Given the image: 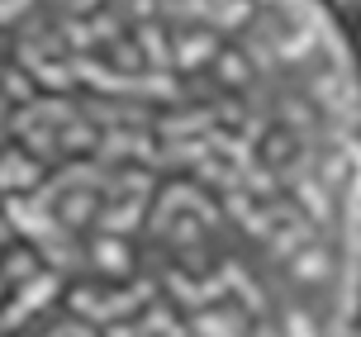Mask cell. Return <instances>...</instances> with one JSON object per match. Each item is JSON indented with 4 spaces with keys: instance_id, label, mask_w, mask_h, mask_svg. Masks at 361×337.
Masks as SVG:
<instances>
[{
    "instance_id": "3",
    "label": "cell",
    "mask_w": 361,
    "mask_h": 337,
    "mask_svg": "<svg viewBox=\"0 0 361 337\" xmlns=\"http://www.w3.org/2000/svg\"><path fill=\"white\" fill-rule=\"evenodd\" d=\"M219 128V119H214V109H190V114H157V124H152V133H162V138H171V142H190V138H209Z\"/></svg>"
},
{
    "instance_id": "17",
    "label": "cell",
    "mask_w": 361,
    "mask_h": 337,
    "mask_svg": "<svg viewBox=\"0 0 361 337\" xmlns=\"http://www.w3.org/2000/svg\"><path fill=\"white\" fill-rule=\"evenodd\" d=\"M34 76L43 81V86L62 90V95H72V90H76V71H72V62H38Z\"/></svg>"
},
{
    "instance_id": "28",
    "label": "cell",
    "mask_w": 361,
    "mask_h": 337,
    "mask_svg": "<svg viewBox=\"0 0 361 337\" xmlns=\"http://www.w3.org/2000/svg\"><path fill=\"white\" fill-rule=\"evenodd\" d=\"M67 304H72L76 314H90V319L100 314V295H95V290H86V285H76L72 295H67Z\"/></svg>"
},
{
    "instance_id": "6",
    "label": "cell",
    "mask_w": 361,
    "mask_h": 337,
    "mask_svg": "<svg viewBox=\"0 0 361 337\" xmlns=\"http://www.w3.org/2000/svg\"><path fill=\"white\" fill-rule=\"evenodd\" d=\"M5 223H15L24 233H53V214L43 209L38 200H24V195H5Z\"/></svg>"
},
{
    "instance_id": "20",
    "label": "cell",
    "mask_w": 361,
    "mask_h": 337,
    "mask_svg": "<svg viewBox=\"0 0 361 337\" xmlns=\"http://www.w3.org/2000/svg\"><path fill=\"white\" fill-rule=\"evenodd\" d=\"M109 62L124 71V76H138V67H147V62H143V48H138V43H124V38L109 48Z\"/></svg>"
},
{
    "instance_id": "27",
    "label": "cell",
    "mask_w": 361,
    "mask_h": 337,
    "mask_svg": "<svg viewBox=\"0 0 361 337\" xmlns=\"http://www.w3.org/2000/svg\"><path fill=\"white\" fill-rule=\"evenodd\" d=\"M119 24H124V19H119V10H109V15H95V24H90V29H95V38H105L109 48H114V43H119Z\"/></svg>"
},
{
    "instance_id": "7",
    "label": "cell",
    "mask_w": 361,
    "mask_h": 337,
    "mask_svg": "<svg viewBox=\"0 0 361 337\" xmlns=\"http://www.w3.org/2000/svg\"><path fill=\"white\" fill-rule=\"evenodd\" d=\"M57 219H62V233L86 228L90 219H100V195H95V190H72V195H62Z\"/></svg>"
},
{
    "instance_id": "31",
    "label": "cell",
    "mask_w": 361,
    "mask_h": 337,
    "mask_svg": "<svg viewBox=\"0 0 361 337\" xmlns=\"http://www.w3.org/2000/svg\"><path fill=\"white\" fill-rule=\"evenodd\" d=\"M271 223H276V219H271V209H267V204H262V209H257V214H252V219H247V223H243V228L252 233V238H262V233H267V228H271Z\"/></svg>"
},
{
    "instance_id": "14",
    "label": "cell",
    "mask_w": 361,
    "mask_h": 337,
    "mask_svg": "<svg viewBox=\"0 0 361 337\" xmlns=\"http://www.w3.org/2000/svg\"><path fill=\"white\" fill-rule=\"evenodd\" d=\"M214 71L224 86H247V76H252V67H247V53H238V48H224V53L214 57Z\"/></svg>"
},
{
    "instance_id": "12",
    "label": "cell",
    "mask_w": 361,
    "mask_h": 337,
    "mask_svg": "<svg viewBox=\"0 0 361 337\" xmlns=\"http://www.w3.org/2000/svg\"><path fill=\"white\" fill-rule=\"evenodd\" d=\"M57 142H62V152H72V157L100 152V128H90V119H76V124L57 128Z\"/></svg>"
},
{
    "instance_id": "29",
    "label": "cell",
    "mask_w": 361,
    "mask_h": 337,
    "mask_svg": "<svg viewBox=\"0 0 361 337\" xmlns=\"http://www.w3.org/2000/svg\"><path fill=\"white\" fill-rule=\"evenodd\" d=\"M224 204H228V219H243V223H247V219H252V195H247V190H228V195H224Z\"/></svg>"
},
{
    "instance_id": "36",
    "label": "cell",
    "mask_w": 361,
    "mask_h": 337,
    "mask_svg": "<svg viewBox=\"0 0 361 337\" xmlns=\"http://www.w3.org/2000/svg\"><path fill=\"white\" fill-rule=\"evenodd\" d=\"M357 15H361V5H357Z\"/></svg>"
},
{
    "instance_id": "33",
    "label": "cell",
    "mask_w": 361,
    "mask_h": 337,
    "mask_svg": "<svg viewBox=\"0 0 361 337\" xmlns=\"http://www.w3.org/2000/svg\"><path fill=\"white\" fill-rule=\"evenodd\" d=\"M204 262H209V257H204V247H190V252H185V271H204Z\"/></svg>"
},
{
    "instance_id": "15",
    "label": "cell",
    "mask_w": 361,
    "mask_h": 337,
    "mask_svg": "<svg viewBox=\"0 0 361 337\" xmlns=\"http://www.w3.org/2000/svg\"><path fill=\"white\" fill-rule=\"evenodd\" d=\"M53 295H57V276H53V271H38L29 285H19L15 304H19V309H38V304H48Z\"/></svg>"
},
{
    "instance_id": "32",
    "label": "cell",
    "mask_w": 361,
    "mask_h": 337,
    "mask_svg": "<svg viewBox=\"0 0 361 337\" xmlns=\"http://www.w3.org/2000/svg\"><path fill=\"white\" fill-rule=\"evenodd\" d=\"M252 337H286V333H281V328H276V323H271V319H257Z\"/></svg>"
},
{
    "instance_id": "23",
    "label": "cell",
    "mask_w": 361,
    "mask_h": 337,
    "mask_svg": "<svg viewBox=\"0 0 361 337\" xmlns=\"http://www.w3.org/2000/svg\"><path fill=\"white\" fill-rule=\"evenodd\" d=\"M133 195V200H143L147 190H152V176L147 171H128V176H114V185H109V195Z\"/></svg>"
},
{
    "instance_id": "2",
    "label": "cell",
    "mask_w": 361,
    "mask_h": 337,
    "mask_svg": "<svg viewBox=\"0 0 361 337\" xmlns=\"http://www.w3.org/2000/svg\"><path fill=\"white\" fill-rule=\"evenodd\" d=\"M19 190H43V161L29 152H0V195H19Z\"/></svg>"
},
{
    "instance_id": "8",
    "label": "cell",
    "mask_w": 361,
    "mask_h": 337,
    "mask_svg": "<svg viewBox=\"0 0 361 337\" xmlns=\"http://www.w3.org/2000/svg\"><path fill=\"white\" fill-rule=\"evenodd\" d=\"M138 48H143V62L152 71H171L176 67V43H171L157 24H138Z\"/></svg>"
},
{
    "instance_id": "1",
    "label": "cell",
    "mask_w": 361,
    "mask_h": 337,
    "mask_svg": "<svg viewBox=\"0 0 361 337\" xmlns=\"http://www.w3.org/2000/svg\"><path fill=\"white\" fill-rule=\"evenodd\" d=\"M290 276L300 285H338L343 276V257L328 247V243H309L295 262H290Z\"/></svg>"
},
{
    "instance_id": "30",
    "label": "cell",
    "mask_w": 361,
    "mask_h": 337,
    "mask_svg": "<svg viewBox=\"0 0 361 337\" xmlns=\"http://www.w3.org/2000/svg\"><path fill=\"white\" fill-rule=\"evenodd\" d=\"M214 119H224V124H247V105L243 100H219Z\"/></svg>"
},
{
    "instance_id": "5",
    "label": "cell",
    "mask_w": 361,
    "mask_h": 337,
    "mask_svg": "<svg viewBox=\"0 0 361 337\" xmlns=\"http://www.w3.org/2000/svg\"><path fill=\"white\" fill-rule=\"evenodd\" d=\"M219 53H224V48H219V34H209V29H190V34L176 38V67L180 71L204 67V62H214Z\"/></svg>"
},
{
    "instance_id": "22",
    "label": "cell",
    "mask_w": 361,
    "mask_h": 337,
    "mask_svg": "<svg viewBox=\"0 0 361 337\" xmlns=\"http://www.w3.org/2000/svg\"><path fill=\"white\" fill-rule=\"evenodd\" d=\"M276 185H281V180H276V171H267V166H247V171H243V190H247V195H271L276 200Z\"/></svg>"
},
{
    "instance_id": "10",
    "label": "cell",
    "mask_w": 361,
    "mask_h": 337,
    "mask_svg": "<svg viewBox=\"0 0 361 337\" xmlns=\"http://www.w3.org/2000/svg\"><path fill=\"white\" fill-rule=\"evenodd\" d=\"M262 166H276V171H281V166H290V161L300 157V133H295V128H271L267 133V142H262Z\"/></svg>"
},
{
    "instance_id": "18",
    "label": "cell",
    "mask_w": 361,
    "mask_h": 337,
    "mask_svg": "<svg viewBox=\"0 0 361 337\" xmlns=\"http://www.w3.org/2000/svg\"><path fill=\"white\" fill-rule=\"evenodd\" d=\"M0 86H5L0 95H5V100H15L19 109H24V105H38V100H34V76H29V71L10 67V71H5V81H0Z\"/></svg>"
},
{
    "instance_id": "16",
    "label": "cell",
    "mask_w": 361,
    "mask_h": 337,
    "mask_svg": "<svg viewBox=\"0 0 361 337\" xmlns=\"http://www.w3.org/2000/svg\"><path fill=\"white\" fill-rule=\"evenodd\" d=\"M34 276H38V252H34V247H15V252H5V281L29 285Z\"/></svg>"
},
{
    "instance_id": "21",
    "label": "cell",
    "mask_w": 361,
    "mask_h": 337,
    "mask_svg": "<svg viewBox=\"0 0 361 337\" xmlns=\"http://www.w3.org/2000/svg\"><path fill=\"white\" fill-rule=\"evenodd\" d=\"M281 333H286V337H324V328H319V319H314L309 309H290Z\"/></svg>"
},
{
    "instance_id": "26",
    "label": "cell",
    "mask_w": 361,
    "mask_h": 337,
    "mask_svg": "<svg viewBox=\"0 0 361 337\" xmlns=\"http://www.w3.org/2000/svg\"><path fill=\"white\" fill-rule=\"evenodd\" d=\"M38 114H43V119H53V124H76V109L67 105V100H38Z\"/></svg>"
},
{
    "instance_id": "9",
    "label": "cell",
    "mask_w": 361,
    "mask_h": 337,
    "mask_svg": "<svg viewBox=\"0 0 361 337\" xmlns=\"http://www.w3.org/2000/svg\"><path fill=\"white\" fill-rule=\"evenodd\" d=\"M95 271H105V276H124L128 271V247L119 243V238H109V233H100L95 243H90V257H86Z\"/></svg>"
},
{
    "instance_id": "34",
    "label": "cell",
    "mask_w": 361,
    "mask_h": 337,
    "mask_svg": "<svg viewBox=\"0 0 361 337\" xmlns=\"http://www.w3.org/2000/svg\"><path fill=\"white\" fill-rule=\"evenodd\" d=\"M105 337H143V328H124V323H109Z\"/></svg>"
},
{
    "instance_id": "4",
    "label": "cell",
    "mask_w": 361,
    "mask_h": 337,
    "mask_svg": "<svg viewBox=\"0 0 361 337\" xmlns=\"http://www.w3.org/2000/svg\"><path fill=\"white\" fill-rule=\"evenodd\" d=\"M295 200H300V209L314 219V228H333L338 223V204H333V190H328L319 176H309L295 185Z\"/></svg>"
},
{
    "instance_id": "25",
    "label": "cell",
    "mask_w": 361,
    "mask_h": 337,
    "mask_svg": "<svg viewBox=\"0 0 361 337\" xmlns=\"http://www.w3.org/2000/svg\"><path fill=\"white\" fill-rule=\"evenodd\" d=\"M24 142H29L34 161H38V157H48V161H53L57 152H62V142H57V133H53V128H34V133H29Z\"/></svg>"
},
{
    "instance_id": "35",
    "label": "cell",
    "mask_w": 361,
    "mask_h": 337,
    "mask_svg": "<svg viewBox=\"0 0 361 337\" xmlns=\"http://www.w3.org/2000/svg\"><path fill=\"white\" fill-rule=\"evenodd\" d=\"M15 295H19V285L5 281V271H0V300H15Z\"/></svg>"
},
{
    "instance_id": "37",
    "label": "cell",
    "mask_w": 361,
    "mask_h": 337,
    "mask_svg": "<svg viewBox=\"0 0 361 337\" xmlns=\"http://www.w3.org/2000/svg\"><path fill=\"white\" fill-rule=\"evenodd\" d=\"M357 43H361V34H357Z\"/></svg>"
},
{
    "instance_id": "11",
    "label": "cell",
    "mask_w": 361,
    "mask_h": 337,
    "mask_svg": "<svg viewBox=\"0 0 361 337\" xmlns=\"http://www.w3.org/2000/svg\"><path fill=\"white\" fill-rule=\"evenodd\" d=\"M143 214H147L143 200H124V204H109V209H100V219H95V223H100V228L114 238V233L138 228V223H143Z\"/></svg>"
},
{
    "instance_id": "13",
    "label": "cell",
    "mask_w": 361,
    "mask_h": 337,
    "mask_svg": "<svg viewBox=\"0 0 361 337\" xmlns=\"http://www.w3.org/2000/svg\"><path fill=\"white\" fill-rule=\"evenodd\" d=\"M209 152H224V157H233V166H238V171L257 166V161H252V142L233 138V133H224V128H214V133H209Z\"/></svg>"
},
{
    "instance_id": "19",
    "label": "cell",
    "mask_w": 361,
    "mask_h": 337,
    "mask_svg": "<svg viewBox=\"0 0 361 337\" xmlns=\"http://www.w3.org/2000/svg\"><path fill=\"white\" fill-rule=\"evenodd\" d=\"M128 152H133V133H124V128H105L100 133V166L128 157Z\"/></svg>"
},
{
    "instance_id": "24",
    "label": "cell",
    "mask_w": 361,
    "mask_h": 337,
    "mask_svg": "<svg viewBox=\"0 0 361 337\" xmlns=\"http://www.w3.org/2000/svg\"><path fill=\"white\" fill-rule=\"evenodd\" d=\"M166 243H171V247H180V252H190L200 243V219H176V223H171V233H166Z\"/></svg>"
}]
</instances>
